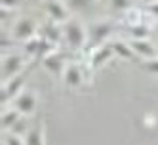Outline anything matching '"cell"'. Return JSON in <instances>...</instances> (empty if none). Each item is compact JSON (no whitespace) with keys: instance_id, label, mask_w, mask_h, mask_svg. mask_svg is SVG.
<instances>
[{"instance_id":"6da1fadb","label":"cell","mask_w":158,"mask_h":145,"mask_svg":"<svg viewBox=\"0 0 158 145\" xmlns=\"http://www.w3.org/2000/svg\"><path fill=\"white\" fill-rule=\"evenodd\" d=\"M61 27H63V38L71 50H82L88 44V27L80 19L71 17Z\"/></svg>"},{"instance_id":"7a4b0ae2","label":"cell","mask_w":158,"mask_h":145,"mask_svg":"<svg viewBox=\"0 0 158 145\" xmlns=\"http://www.w3.org/2000/svg\"><path fill=\"white\" fill-rule=\"evenodd\" d=\"M12 107H15L21 115H25V117H31L32 113L36 111V105H38V96L36 92H32V90H21L14 99H12Z\"/></svg>"},{"instance_id":"3957f363","label":"cell","mask_w":158,"mask_h":145,"mask_svg":"<svg viewBox=\"0 0 158 145\" xmlns=\"http://www.w3.org/2000/svg\"><path fill=\"white\" fill-rule=\"evenodd\" d=\"M23 65H25V58L19 53H10L6 52L2 55V80H10L17 76L19 73H23Z\"/></svg>"},{"instance_id":"277c9868","label":"cell","mask_w":158,"mask_h":145,"mask_svg":"<svg viewBox=\"0 0 158 145\" xmlns=\"http://www.w3.org/2000/svg\"><path fill=\"white\" fill-rule=\"evenodd\" d=\"M110 32H112L110 21H95L88 27V44H95V48L103 46V42L110 36Z\"/></svg>"},{"instance_id":"5b68a950","label":"cell","mask_w":158,"mask_h":145,"mask_svg":"<svg viewBox=\"0 0 158 145\" xmlns=\"http://www.w3.org/2000/svg\"><path fill=\"white\" fill-rule=\"evenodd\" d=\"M36 27L38 23L35 19H31V17H21L19 21H15V25L12 29V38L14 40H31L32 36L36 35Z\"/></svg>"},{"instance_id":"8992f818","label":"cell","mask_w":158,"mask_h":145,"mask_svg":"<svg viewBox=\"0 0 158 145\" xmlns=\"http://www.w3.org/2000/svg\"><path fill=\"white\" fill-rule=\"evenodd\" d=\"M44 8H46L48 17L55 21V23H65V21L71 19V10L63 0H46Z\"/></svg>"},{"instance_id":"52a82bcc","label":"cell","mask_w":158,"mask_h":145,"mask_svg":"<svg viewBox=\"0 0 158 145\" xmlns=\"http://www.w3.org/2000/svg\"><path fill=\"white\" fill-rule=\"evenodd\" d=\"M130 46L133 48L135 55L141 58L143 61L147 59H152V58H158V52H156V46L151 42V38H130Z\"/></svg>"},{"instance_id":"ba28073f","label":"cell","mask_w":158,"mask_h":145,"mask_svg":"<svg viewBox=\"0 0 158 145\" xmlns=\"http://www.w3.org/2000/svg\"><path fill=\"white\" fill-rule=\"evenodd\" d=\"M63 84L69 88V90H74V88H80L84 82V71L78 63H69L63 71Z\"/></svg>"},{"instance_id":"9c48e42d","label":"cell","mask_w":158,"mask_h":145,"mask_svg":"<svg viewBox=\"0 0 158 145\" xmlns=\"http://www.w3.org/2000/svg\"><path fill=\"white\" fill-rule=\"evenodd\" d=\"M42 67H44L48 73H52L53 76H59V75H63V71H65L67 65H65V59L61 58L59 53L48 52V53L42 58Z\"/></svg>"},{"instance_id":"30bf717a","label":"cell","mask_w":158,"mask_h":145,"mask_svg":"<svg viewBox=\"0 0 158 145\" xmlns=\"http://www.w3.org/2000/svg\"><path fill=\"white\" fill-rule=\"evenodd\" d=\"M21 117H25V115H21L15 107H8V109H4V111H2V130H4V132H12L14 126L19 122Z\"/></svg>"},{"instance_id":"8fae6325","label":"cell","mask_w":158,"mask_h":145,"mask_svg":"<svg viewBox=\"0 0 158 145\" xmlns=\"http://www.w3.org/2000/svg\"><path fill=\"white\" fill-rule=\"evenodd\" d=\"M27 145H46V136H44V120H40L35 128H31L25 136Z\"/></svg>"},{"instance_id":"7c38bea8","label":"cell","mask_w":158,"mask_h":145,"mask_svg":"<svg viewBox=\"0 0 158 145\" xmlns=\"http://www.w3.org/2000/svg\"><path fill=\"white\" fill-rule=\"evenodd\" d=\"M110 55H114V52H112L110 48V44L107 46V44H103V46H97L92 53V67H101V65H105L109 59H110Z\"/></svg>"},{"instance_id":"4fadbf2b","label":"cell","mask_w":158,"mask_h":145,"mask_svg":"<svg viewBox=\"0 0 158 145\" xmlns=\"http://www.w3.org/2000/svg\"><path fill=\"white\" fill-rule=\"evenodd\" d=\"M112 52H114V55H118V58H124V59H137V55H135L133 48L130 46V42H124V40H114L110 44Z\"/></svg>"},{"instance_id":"5bb4252c","label":"cell","mask_w":158,"mask_h":145,"mask_svg":"<svg viewBox=\"0 0 158 145\" xmlns=\"http://www.w3.org/2000/svg\"><path fill=\"white\" fill-rule=\"evenodd\" d=\"M130 38H151V27L143 21L130 25Z\"/></svg>"},{"instance_id":"9a60e30c","label":"cell","mask_w":158,"mask_h":145,"mask_svg":"<svg viewBox=\"0 0 158 145\" xmlns=\"http://www.w3.org/2000/svg\"><path fill=\"white\" fill-rule=\"evenodd\" d=\"M67 6H69L71 12H78V10H88V8H92V4L95 2V0H65Z\"/></svg>"},{"instance_id":"2e32d148","label":"cell","mask_w":158,"mask_h":145,"mask_svg":"<svg viewBox=\"0 0 158 145\" xmlns=\"http://www.w3.org/2000/svg\"><path fill=\"white\" fill-rule=\"evenodd\" d=\"M2 141L6 145H27L25 143V138L19 136V134H14V132H6L2 136Z\"/></svg>"},{"instance_id":"e0dca14e","label":"cell","mask_w":158,"mask_h":145,"mask_svg":"<svg viewBox=\"0 0 158 145\" xmlns=\"http://www.w3.org/2000/svg\"><path fill=\"white\" fill-rule=\"evenodd\" d=\"M110 2V8L116 10V12H128V10H131V0H109Z\"/></svg>"},{"instance_id":"ac0fdd59","label":"cell","mask_w":158,"mask_h":145,"mask_svg":"<svg viewBox=\"0 0 158 145\" xmlns=\"http://www.w3.org/2000/svg\"><path fill=\"white\" fill-rule=\"evenodd\" d=\"M143 67L149 73H152V75H158V58H152V59H147V61H143Z\"/></svg>"},{"instance_id":"d6986e66","label":"cell","mask_w":158,"mask_h":145,"mask_svg":"<svg viewBox=\"0 0 158 145\" xmlns=\"http://www.w3.org/2000/svg\"><path fill=\"white\" fill-rule=\"evenodd\" d=\"M0 2H2V8H10V10H14V8L21 6V2H23V0H0Z\"/></svg>"},{"instance_id":"ffe728a7","label":"cell","mask_w":158,"mask_h":145,"mask_svg":"<svg viewBox=\"0 0 158 145\" xmlns=\"http://www.w3.org/2000/svg\"><path fill=\"white\" fill-rule=\"evenodd\" d=\"M147 10H149V14H151L152 17L158 19V2H156V4H151V6H147Z\"/></svg>"},{"instance_id":"44dd1931","label":"cell","mask_w":158,"mask_h":145,"mask_svg":"<svg viewBox=\"0 0 158 145\" xmlns=\"http://www.w3.org/2000/svg\"><path fill=\"white\" fill-rule=\"evenodd\" d=\"M141 2H145L147 6H151V4H156V2H158V0H141Z\"/></svg>"},{"instance_id":"7402d4cb","label":"cell","mask_w":158,"mask_h":145,"mask_svg":"<svg viewBox=\"0 0 158 145\" xmlns=\"http://www.w3.org/2000/svg\"><path fill=\"white\" fill-rule=\"evenodd\" d=\"M156 31H158V25H156Z\"/></svg>"}]
</instances>
